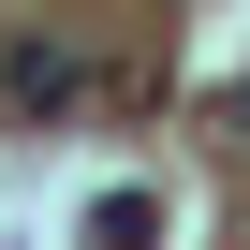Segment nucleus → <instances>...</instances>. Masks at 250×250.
Segmentation results:
<instances>
[{"label":"nucleus","mask_w":250,"mask_h":250,"mask_svg":"<svg viewBox=\"0 0 250 250\" xmlns=\"http://www.w3.org/2000/svg\"><path fill=\"white\" fill-rule=\"evenodd\" d=\"M74 250H162V191H147V177H118V191H88Z\"/></svg>","instance_id":"obj_1"},{"label":"nucleus","mask_w":250,"mask_h":250,"mask_svg":"<svg viewBox=\"0 0 250 250\" xmlns=\"http://www.w3.org/2000/svg\"><path fill=\"white\" fill-rule=\"evenodd\" d=\"M221 147H250V74H235V88H221Z\"/></svg>","instance_id":"obj_2"}]
</instances>
